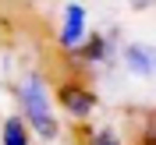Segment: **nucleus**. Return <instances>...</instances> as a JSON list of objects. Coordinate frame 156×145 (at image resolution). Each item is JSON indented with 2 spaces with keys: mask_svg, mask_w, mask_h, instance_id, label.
Here are the masks:
<instances>
[{
  "mask_svg": "<svg viewBox=\"0 0 156 145\" xmlns=\"http://www.w3.org/2000/svg\"><path fill=\"white\" fill-rule=\"evenodd\" d=\"M53 106L68 117L71 124H89L92 113L99 110V96L92 92V85H85L82 78H64L53 88Z\"/></svg>",
  "mask_w": 156,
  "mask_h": 145,
  "instance_id": "f03ea898",
  "label": "nucleus"
},
{
  "mask_svg": "<svg viewBox=\"0 0 156 145\" xmlns=\"http://www.w3.org/2000/svg\"><path fill=\"white\" fill-rule=\"evenodd\" d=\"M68 57H75L82 67H110L117 57V32H89L85 43L75 50V53H68Z\"/></svg>",
  "mask_w": 156,
  "mask_h": 145,
  "instance_id": "20e7f679",
  "label": "nucleus"
},
{
  "mask_svg": "<svg viewBox=\"0 0 156 145\" xmlns=\"http://www.w3.org/2000/svg\"><path fill=\"white\" fill-rule=\"evenodd\" d=\"M135 145H153V138H142V142H135Z\"/></svg>",
  "mask_w": 156,
  "mask_h": 145,
  "instance_id": "1a4fd4ad",
  "label": "nucleus"
},
{
  "mask_svg": "<svg viewBox=\"0 0 156 145\" xmlns=\"http://www.w3.org/2000/svg\"><path fill=\"white\" fill-rule=\"evenodd\" d=\"M117 60L124 64V71H128L131 78H142V81H149V78H153V71H156V50H153V43H146V39L121 43Z\"/></svg>",
  "mask_w": 156,
  "mask_h": 145,
  "instance_id": "39448f33",
  "label": "nucleus"
},
{
  "mask_svg": "<svg viewBox=\"0 0 156 145\" xmlns=\"http://www.w3.org/2000/svg\"><path fill=\"white\" fill-rule=\"evenodd\" d=\"M14 99H18V117L39 142H57L60 138V117L53 106V85L43 71H25L14 85Z\"/></svg>",
  "mask_w": 156,
  "mask_h": 145,
  "instance_id": "f257e3e1",
  "label": "nucleus"
},
{
  "mask_svg": "<svg viewBox=\"0 0 156 145\" xmlns=\"http://www.w3.org/2000/svg\"><path fill=\"white\" fill-rule=\"evenodd\" d=\"M89 36V11L82 0H68L60 11V25H57V46L64 53H75Z\"/></svg>",
  "mask_w": 156,
  "mask_h": 145,
  "instance_id": "7ed1b4c3",
  "label": "nucleus"
},
{
  "mask_svg": "<svg viewBox=\"0 0 156 145\" xmlns=\"http://www.w3.org/2000/svg\"><path fill=\"white\" fill-rule=\"evenodd\" d=\"M128 4H131L135 11H149V4H153V0H128Z\"/></svg>",
  "mask_w": 156,
  "mask_h": 145,
  "instance_id": "6e6552de",
  "label": "nucleus"
},
{
  "mask_svg": "<svg viewBox=\"0 0 156 145\" xmlns=\"http://www.w3.org/2000/svg\"><path fill=\"white\" fill-rule=\"evenodd\" d=\"M0 145H36L32 131L25 127V120L18 113L4 117V124H0Z\"/></svg>",
  "mask_w": 156,
  "mask_h": 145,
  "instance_id": "423d86ee",
  "label": "nucleus"
},
{
  "mask_svg": "<svg viewBox=\"0 0 156 145\" xmlns=\"http://www.w3.org/2000/svg\"><path fill=\"white\" fill-rule=\"evenodd\" d=\"M78 145H128V142L114 124H92V127H85V135L78 138Z\"/></svg>",
  "mask_w": 156,
  "mask_h": 145,
  "instance_id": "0eeeda50",
  "label": "nucleus"
}]
</instances>
